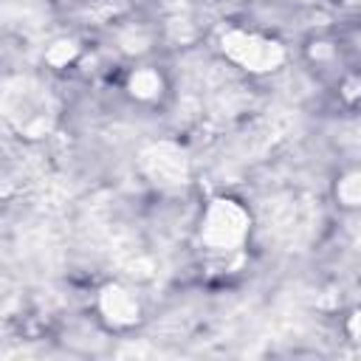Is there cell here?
Instances as JSON below:
<instances>
[{"label":"cell","instance_id":"cell-1","mask_svg":"<svg viewBox=\"0 0 361 361\" xmlns=\"http://www.w3.org/2000/svg\"><path fill=\"white\" fill-rule=\"evenodd\" d=\"M206 240L217 248H231L234 243L243 240L245 234V217L243 212L231 203V200H217V206L209 209L206 217V228H203Z\"/></svg>","mask_w":361,"mask_h":361}]
</instances>
